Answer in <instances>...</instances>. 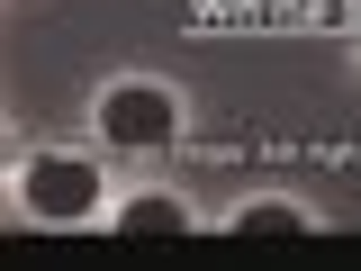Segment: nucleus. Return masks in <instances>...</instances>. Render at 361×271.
Here are the masks:
<instances>
[{
	"mask_svg": "<svg viewBox=\"0 0 361 271\" xmlns=\"http://www.w3.org/2000/svg\"><path fill=\"white\" fill-rule=\"evenodd\" d=\"M27 208L37 217H90L99 208V172H90L82 154H45L37 172H27Z\"/></svg>",
	"mask_w": 361,
	"mask_h": 271,
	"instance_id": "2",
	"label": "nucleus"
},
{
	"mask_svg": "<svg viewBox=\"0 0 361 271\" xmlns=\"http://www.w3.org/2000/svg\"><path fill=\"white\" fill-rule=\"evenodd\" d=\"M99 127H109V145H172V100L154 82H127V90H109L99 100Z\"/></svg>",
	"mask_w": 361,
	"mask_h": 271,
	"instance_id": "1",
	"label": "nucleus"
},
{
	"mask_svg": "<svg viewBox=\"0 0 361 271\" xmlns=\"http://www.w3.org/2000/svg\"><path fill=\"white\" fill-rule=\"evenodd\" d=\"M298 226H307L298 208H244V235H298Z\"/></svg>",
	"mask_w": 361,
	"mask_h": 271,
	"instance_id": "4",
	"label": "nucleus"
},
{
	"mask_svg": "<svg viewBox=\"0 0 361 271\" xmlns=\"http://www.w3.org/2000/svg\"><path fill=\"white\" fill-rule=\"evenodd\" d=\"M118 235H180V208L172 199H127L118 208Z\"/></svg>",
	"mask_w": 361,
	"mask_h": 271,
	"instance_id": "3",
	"label": "nucleus"
},
{
	"mask_svg": "<svg viewBox=\"0 0 361 271\" xmlns=\"http://www.w3.org/2000/svg\"><path fill=\"white\" fill-rule=\"evenodd\" d=\"M0 154H9V145H0Z\"/></svg>",
	"mask_w": 361,
	"mask_h": 271,
	"instance_id": "5",
	"label": "nucleus"
}]
</instances>
